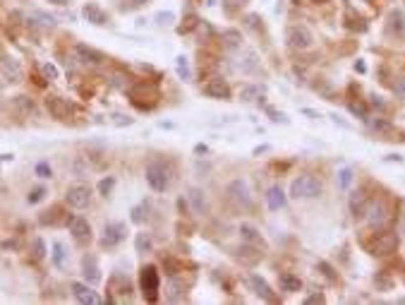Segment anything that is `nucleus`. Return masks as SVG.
Segmentation results:
<instances>
[{"instance_id":"obj_1","label":"nucleus","mask_w":405,"mask_h":305,"mask_svg":"<svg viewBox=\"0 0 405 305\" xmlns=\"http://www.w3.org/2000/svg\"><path fill=\"white\" fill-rule=\"evenodd\" d=\"M147 183L151 185V190L166 193L168 187H170V183H173V171H170V166H168L166 161H161V159H154L147 166Z\"/></svg>"},{"instance_id":"obj_2","label":"nucleus","mask_w":405,"mask_h":305,"mask_svg":"<svg viewBox=\"0 0 405 305\" xmlns=\"http://www.w3.org/2000/svg\"><path fill=\"white\" fill-rule=\"evenodd\" d=\"M324 190L322 180L317 176H300L295 178L293 185H290V197H295V200H312V197H319Z\"/></svg>"},{"instance_id":"obj_3","label":"nucleus","mask_w":405,"mask_h":305,"mask_svg":"<svg viewBox=\"0 0 405 305\" xmlns=\"http://www.w3.org/2000/svg\"><path fill=\"white\" fill-rule=\"evenodd\" d=\"M398 245V236L396 233H388V231H381V233H374L372 241H365V248L372 252V255H388L393 252Z\"/></svg>"},{"instance_id":"obj_4","label":"nucleus","mask_w":405,"mask_h":305,"mask_svg":"<svg viewBox=\"0 0 405 305\" xmlns=\"http://www.w3.org/2000/svg\"><path fill=\"white\" fill-rule=\"evenodd\" d=\"M286 41L290 48L304 51V48H309L314 44V34L309 31V27H304V24H293V27H288V31H286Z\"/></svg>"},{"instance_id":"obj_5","label":"nucleus","mask_w":405,"mask_h":305,"mask_svg":"<svg viewBox=\"0 0 405 305\" xmlns=\"http://www.w3.org/2000/svg\"><path fill=\"white\" fill-rule=\"evenodd\" d=\"M139 284H142L144 298H149V300L154 303V300H156V296H158V284H161L158 272H156V267H154V264L142 267V272H139Z\"/></svg>"},{"instance_id":"obj_6","label":"nucleus","mask_w":405,"mask_h":305,"mask_svg":"<svg viewBox=\"0 0 405 305\" xmlns=\"http://www.w3.org/2000/svg\"><path fill=\"white\" fill-rule=\"evenodd\" d=\"M65 200H67V204L74 207V209H84V207H89V202H92V187H89V185H72V187L67 190V195H65Z\"/></svg>"},{"instance_id":"obj_7","label":"nucleus","mask_w":405,"mask_h":305,"mask_svg":"<svg viewBox=\"0 0 405 305\" xmlns=\"http://www.w3.org/2000/svg\"><path fill=\"white\" fill-rule=\"evenodd\" d=\"M122 241H125V226H122V223H106L103 238H101L103 248H115V245Z\"/></svg>"},{"instance_id":"obj_8","label":"nucleus","mask_w":405,"mask_h":305,"mask_svg":"<svg viewBox=\"0 0 405 305\" xmlns=\"http://www.w3.org/2000/svg\"><path fill=\"white\" fill-rule=\"evenodd\" d=\"M365 216H367V221H369V226H372V228H381V226L386 223V219H388L386 204H384V202H372L367 207Z\"/></svg>"},{"instance_id":"obj_9","label":"nucleus","mask_w":405,"mask_h":305,"mask_svg":"<svg viewBox=\"0 0 405 305\" xmlns=\"http://www.w3.org/2000/svg\"><path fill=\"white\" fill-rule=\"evenodd\" d=\"M0 70H3V74H5L8 82H22V77H24L19 60H15V58H10V56L0 58Z\"/></svg>"},{"instance_id":"obj_10","label":"nucleus","mask_w":405,"mask_h":305,"mask_svg":"<svg viewBox=\"0 0 405 305\" xmlns=\"http://www.w3.org/2000/svg\"><path fill=\"white\" fill-rule=\"evenodd\" d=\"M82 17L86 19V22L96 24V27L108 24V15H106V10H103L101 5H96V3H86V5H84V8H82Z\"/></svg>"},{"instance_id":"obj_11","label":"nucleus","mask_w":405,"mask_h":305,"mask_svg":"<svg viewBox=\"0 0 405 305\" xmlns=\"http://www.w3.org/2000/svg\"><path fill=\"white\" fill-rule=\"evenodd\" d=\"M46 106H48V111L53 113L58 121H67V118H70V113H72V106L65 101V99H60V96H48Z\"/></svg>"},{"instance_id":"obj_12","label":"nucleus","mask_w":405,"mask_h":305,"mask_svg":"<svg viewBox=\"0 0 405 305\" xmlns=\"http://www.w3.org/2000/svg\"><path fill=\"white\" fill-rule=\"evenodd\" d=\"M70 233H72L74 241H89L92 238V226H89V221L86 219H82V216H74V219H70Z\"/></svg>"},{"instance_id":"obj_13","label":"nucleus","mask_w":405,"mask_h":305,"mask_svg":"<svg viewBox=\"0 0 405 305\" xmlns=\"http://www.w3.org/2000/svg\"><path fill=\"white\" fill-rule=\"evenodd\" d=\"M70 288H72V296L77 298L79 303H84V305H99L101 303V298L89 288V284H72Z\"/></svg>"},{"instance_id":"obj_14","label":"nucleus","mask_w":405,"mask_h":305,"mask_svg":"<svg viewBox=\"0 0 405 305\" xmlns=\"http://www.w3.org/2000/svg\"><path fill=\"white\" fill-rule=\"evenodd\" d=\"M204 94L211 99H231V87L223 80H209L204 84Z\"/></svg>"},{"instance_id":"obj_15","label":"nucleus","mask_w":405,"mask_h":305,"mask_svg":"<svg viewBox=\"0 0 405 305\" xmlns=\"http://www.w3.org/2000/svg\"><path fill=\"white\" fill-rule=\"evenodd\" d=\"M249 286L254 288V293H257L259 298H264V300H268V303H276V293L268 288V284L261 277L252 274V277H249Z\"/></svg>"},{"instance_id":"obj_16","label":"nucleus","mask_w":405,"mask_h":305,"mask_svg":"<svg viewBox=\"0 0 405 305\" xmlns=\"http://www.w3.org/2000/svg\"><path fill=\"white\" fill-rule=\"evenodd\" d=\"M82 274H84V279H86L89 286H96V284L101 281V272H99V264H96V259L94 257L82 259Z\"/></svg>"},{"instance_id":"obj_17","label":"nucleus","mask_w":405,"mask_h":305,"mask_svg":"<svg viewBox=\"0 0 405 305\" xmlns=\"http://www.w3.org/2000/svg\"><path fill=\"white\" fill-rule=\"evenodd\" d=\"M74 56H77V60H82V63H86V65H99L103 60V56L99 51L84 46V44H77V46H74Z\"/></svg>"},{"instance_id":"obj_18","label":"nucleus","mask_w":405,"mask_h":305,"mask_svg":"<svg viewBox=\"0 0 405 305\" xmlns=\"http://www.w3.org/2000/svg\"><path fill=\"white\" fill-rule=\"evenodd\" d=\"M228 195H231V197L238 204H245V207H249V202H252V197H249V187H247V183H242V180H235V183H231V187H228Z\"/></svg>"},{"instance_id":"obj_19","label":"nucleus","mask_w":405,"mask_h":305,"mask_svg":"<svg viewBox=\"0 0 405 305\" xmlns=\"http://www.w3.org/2000/svg\"><path fill=\"white\" fill-rule=\"evenodd\" d=\"M266 204H268V209H274V212H276V209H283V207H286V193H283L278 185H274L266 193Z\"/></svg>"},{"instance_id":"obj_20","label":"nucleus","mask_w":405,"mask_h":305,"mask_svg":"<svg viewBox=\"0 0 405 305\" xmlns=\"http://www.w3.org/2000/svg\"><path fill=\"white\" fill-rule=\"evenodd\" d=\"M240 236H242V241H245V243H252V245H259V248H264V238H261V233H259L254 226H249V223H242V226H240Z\"/></svg>"},{"instance_id":"obj_21","label":"nucleus","mask_w":405,"mask_h":305,"mask_svg":"<svg viewBox=\"0 0 405 305\" xmlns=\"http://www.w3.org/2000/svg\"><path fill=\"white\" fill-rule=\"evenodd\" d=\"M240 70L245 74L259 72V60H257V53H254V51H245V60L240 58Z\"/></svg>"},{"instance_id":"obj_22","label":"nucleus","mask_w":405,"mask_h":305,"mask_svg":"<svg viewBox=\"0 0 405 305\" xmlns=\"http://www.w3.org/2000/svg\"><path fill=\"white\" fill-rule=\"evenodd\" d=\"M350 212L355 214V216H365V212H367V197H365V193L350 195Z\"/></svg>"},{"instance_id":"obj_23","label":"nucleus","mask_w":405,"mask_h":305,"mask_svg":"<svg viewBox=\"0 0 405 305\" xmlns=\"http://www.w3.org/2000/svg\"><path fill=\"white\" fill-rule=\"evenodd\" d=\"M281 291L297 293V291H302V281L295 277V274H281Z\"/></svg>"},{"instance_id":"obj_24","label":"nucleus","mask_w":405,"mask_h":305,"mask_svg":"<svg viewBox=\"0 0 405 305\" xmlns=\"http://www.w3.org/2000/svg\"><path fill=\"white\" fill-rule=\"evenodd\" d=\"M190 202H192V207H194V212H197V214H206V209H209L204 193H202V190H197V187H192V190H190Z\"/></svg>"},{"instance_id":"obj_25","label":"nucleus","mask_w":405,"mask_h":305,"mask_svg":"<svg viewBox=\"0 0 405 305\" xmlns=\"http://www.w3.org/2000/svg\"><path fill=\"white\" fill-rule=\"evenodd\" d=\"M261 92H264V89H261V87H257V84H245V87H242V89H240V99H242V101H257V99H259V96H261Z\"/></svg>"},{"instance_id":"obj_26","label":"nucleus","mask_w":405,"mask_h":305,"mask_svg":"<svg viewBox=\"0 0 405 305\" xmlns=\"http://www.w3.org/2000/svg\"><path fill=\"white\" fill-rule=\"evenodd\" d=\"M223 41H226L228 48H238L242 36H240V31H235V29H226V31H223Z\"/></svg>"},{"instance_id":"obj_27","label":"nucleus","mask_w":405,"mask_h":305,"mask_svg":"<svg viewBox=\"0 0 405 305\" xmlns=\"http://www.w3.org/2000/svg\"><path fill=\"white\" fill-rule=\"evenodd\" d=\"M391 29H398V34H403L405 31V17L400 10H396V12H391Z\"/></svg>"},{"instance_id":"obj_28","label":"nucleus","mask_w":405,"mask_h":305,"mask_svg":"<svg viewBox=\"0 0 405 305\" xmlns=\"http://www.w3.org/2000/svg\"><path fill=\"white\" fill-rule=\"evenodd\" d=\"M177 74H180L183 80H192V70H190V63H187L185 56L177 58Z\"/></svg>"},{"instance_id":"obj_29","label":"nucleus","mask_w":405,"mask_h":305,"mask_svg":"<svg viewBox=\"0 0 405 305\" xmlns=\"http://www.w3.org/2000/svg\"><path fill=\"white\" fill-rule=\"evenodd\" d=\"M369 121V128L374 130V132H391V123L388 121H384V118H377V121H372V118H367Z\"/></svg>"},{"instance_id":"obj_30","label":"nucleus","mask_w":405,"mask_h":305,"mask_svg":"<svg viewBox=\"0 0 405 305\" xmlns=\"http://www.w3.org/2000/svg\"><path fill=\"white\" fill-rule=\"evenodd\" d=\"M31 19H38L43 27H56V17H51V15H46V12H34Z\"/></svg>"},{"instance_id":"obj_31","label":"nucleus","mask_w":405,"mask_h":305,"mask_svg":"<svg viewBox=\"0 0 405 305\" xmlns=\"http://www.w3.org/2000/svg\"><path fill=\"white\" fill-rule=\"evenodd\" d=\"M147 250H151V238H149L147 233H139L137 236V252H147Z\"/></svg>"},{"instance_id":"obj_32","label":"nucleus","mask_w":405,"mask_h":305,"mask_svg":"<svg viewBox=\"0 0 405 305\" xmlns=\"http://www.w3.org/2000/svg\"><path fill=\"white\" fill-rule=\"evenodd\" d=\"M113 185H115V178H103V180H101V183H99V193H101L103 195V197H108V193H111V190H113Z\"/></svg>"},{"instance_id":"obj_33","label":"nucleus","mask_w":405,"mask_h":305,"mask_svg":"<svg viewBox=\"0 0 405 305\" xmlns=\"http://www.w3.org/2000/svg\"><path fill=\"white\" fill-rule=\"evenodd\" d=\"M53 262H56L58 267H63V262H65V250L60 243H53Z\"/></svg>"},{"instance_id":"obj_34","label":"nucleus","mask_w":405,"mask_h":305,"mask_svg":"<svg viewBox=\"0 0 405 305\" xmlns=\"http://www.w3.org/2000/svg\"><path fill=\"white\" fill-rule=\"evenodd\" d=\"M43 255H46L43 241H41V238H34V259H43Z\"/></svg>"},{"instance_id":"obj_35","label":"nucleus","mask_w":405,"mask_h":305,"mask_svg":"<svg viewBox=\"0 0 405 305\" xmlns=\"http://www.w3.org/2000/svg\"><path fill=\"white\" fill-rule=\"evenodd\" d=\"M350 113H355L362 121H367V108H365L362 103H350Z\"/></svg>"},{"instance_id":"obj_36","label":"nucleus","mask_w":405,"mask_h":305,"mask_svg":"<svg viewBox=\"0 0 405 305\" xmlns=\"http://www.w3.org/2000/svg\"><path fill=\"white\" fill-rule=\"evenodd\" d=\"M338 176H341V187H348L350 180H352V168H343Z\"/></svg>"},{"instance_id":"obj_37","label":"nucleus","mask_w":405,"mask_h":305,"mask_svg":"<svg viewBox=\"0 0 405 305\" xmlns=\"http://www.w3.org/2000/svg\"><path fill=\"white\" fill-rule=\"evenodd\" d=\"M247 0H223V8L228 10V12H233V10H238V8H242Z\"/></svg>"},{"instance_id":"obj_38","label":"nucleus","mask_w":405,"mask_h":305,"mask_svg":"<svg viewBox=\"0 0 405 305\" xmlns=\"http://www.w3.org/2000/svg\"><path fill=\"white\" fill-rule=\"evenodd\" d=\"M43 74H46V80H58V67L56 65L46 63L43 65Z\"/></svg>"},{"instance_id":"obj_39","label":"nucleus","mask_w":405,"mask_h":305,"mask_svg":"<svg viewBox=\"0 0 405 305\" xmlns=\"http://www.w3.org/2000/svg\"><path fill=\"white\" fill-rule=\"evenodd\" d=\"M43 195H46V190H43V187H36V190H31V193H29V197H27V200H29V202H31V204H36L38 200L43 197Z\"/></svg>"},{"instance_id":"obj_40","label":"nucleus","mask_w":405,"mask_h":305,"mask_svg":"<svg viewBox=\"0 0 405 305\" xmlns=\"http://www.w3.org/2000/svg\"><path fill=\"white\" fill-rule=\"evenodd\" d=\"M173 19H175L173 12H158V15H156V22H158V24H170Z\"/></svg>"},{"instance_id":"obj_41","label":"nucleus","mask_w":405,"mask_h":305,"mask_svg":"<svg viewBox=\"0 0 405 305\" xmlns=\"http://www.w3.org/2000/svg\"><path fill=\"white\" fill-rule=\"evenodd\" d=\"M393 89H396V94L400 96V99H405V74L403 77H398V82L393 84Z\"/></svg>"},{"instance_id":"obj_42","label":"nucleus","mask_w":405,"mask_h":305,"mask_svg":"<svg viewBox=\"0 0 405 305\" xmlns=\"http://www.w3.org/2000/svg\"><path fill=\"white\" fill-rule=\"evenodd\" d=\"M142 212H144V204L132 209V221H134V223H142V221H144V214H142Z\"/></svg>"},{"instance_id":"obj_43","label":"nucleus","mask_w":405,"mask_h":305,"mask_svg":"<svg viewBox=\"0 0 405 305\" xmlns=\"http://www.w3.org/2000/svg\"><path fill=\"white\" fill-rule=\"evenodd\" d=\"M36 176L38 178H51V166H48V164H38V166H36Z\"/></svg>"},{"instance_id":"obj_44","label":"nucleus","mask_w":405,"mask_h":305,"mask_svg":"<svg viewBox=\"0 0 405 305\" xmlns=\"http://www.w3.org/2000/svg\"><path fill=\"white\" fill-rule=\"evenodd\" d=\"M113 123H115V125H132V118L122 116V113H115V116H113Z\"/></svg>"},{"instance_id":"obj_45","label":"nucleus","mask_w":405,"mask_h":305,"mask_svg":"<svg viewBox=\"0 0 405 305\" xmlns=\"http://www.w3.org/2000/svg\"><path fill=\"white\" fill-rule=\"evenodd\" d=\"M168 291H170V293H168V300H180V288H177V284H170Z\"/></svg>"},{"instance_id":"obj_46","label":"nucleus","mask_w":405,"mask_h":305,"mask_svg":"<svg viewBox=\"0 0 405 305\" xmlns=\"http://www.w3.org/2000/svg\"><path fill=\"white\" fill-rule=\"evenodd\" d=\"M245 24H247L249 29H257L259 27V17L257 15H247V17H245Z\"/></svg>"},{"instance_id":"obj_47","label":"nucleus","mask_w":405,"mask_h":305,"mask_svg":"<svg viewBox=\"0 0 405 305\" xmlns=\"http://www.w3.org/2000/svg\"><path fill=\"white\" fill-rule=\"evenodd\" d=\"M304 303H326V298H324L322 293H314V296H309Z\"/></svg>"},{"instance_id":"obj_48","label":"nucleus","mask_w":405,"mask_h":305,"mask_svg":"<svg viewBox=\"0 0 405 305\" xmlns=\"http://www.w3.org/2000/svg\"><path fill=\"white\" fill-rule=\"evenodd\" d=\"M149 0H129V8H142V5H147Z\"/></svg>"},{"instance_id":"obj_49","label":"nucleus","mask_w":405,"mask_h":305,"mask_svg":"<svg viewBox=\"0 0 405 305\" xmlns=\"http://www.w3.org/2000/svg\"><path fill=\"white\" fill-rule=\"evenodd\" d=\"M48 3H53V5H60V8H63V5H67V0H48Z\"/></svg>"},{"instance_id":"obj_50","label":"nucleus","mask_w":405,"mask_h":305,"mask_svg":"<svg viewBox=\"0 0 405 305\" xmlns=\"http://www.w3.org/2000/svg\"><path fill=\"white\" fill-rule=\"evenodd\" d=\"M314 3H322V0H314Z\"/></svg>"}]
</instances>
